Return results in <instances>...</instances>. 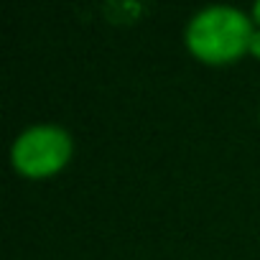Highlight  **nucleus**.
I'll use <instances>...</instances> for the list:
<instances>
[{
	"label": "nucleus",
	"instance_id": "f257e3e1",
	"mask_svg": "<svg viewBox=\"0 0 260 260\" xmlns=\"http://www.w3.org/2000/svg\"><path fill=\"white\" fill-rule=\"evenodd\" d=\"M252 21L232 6H212L199 11L186 26V46L204 64H232L250 51Z\"/></svg>",
	"mask_w": 260,
	"mask_h": 260
},
{
	"label": "nucleus",
	"instance_id": "f03ea898",
	"mask_svg": "<svg viewBox=\"0 0 260 260\" xmlns=\"http://www.w3.org/2000/svg\"><path fill=\"white\" fill-rule=\"evenodd\" d=\"M72 158V138L59 125H31L13 141L11 164L18 174L44 179L59 174Z\"/></svg>",
	"mask_w": 260,
	"mask_h": 260
},
{
	"label": "nucleus",
	"instance_id": "20e7f679",
	"mask_svg": "<svg viewBox=\"0 0 260 260\" xmlns=\"http://www.w3.org/2000/svg\"><path fill=\"white\" fill-rule=\"evenodd\" d=\"M252 21H255V23H260V0L252 6Z\"/></svg>",
	"mask_w": 260,
	"mask_h": 260
},
{
	"label": "nucleus",
	"instance_id": "7ed1b4c3",
	"mask_svg": "<svg viewBox=\"0 0 260 260\" xmlns=\"http://www.w3.org/2000/svg\"><path fill=\"white\" fill-rule=\"evenodd\" d=\"M250 54L255 56V59H260V28L252 34V39H250Z\"/></svg>",
	"mask_w": 260,
	"mask_h": 260
}]
</instances>
